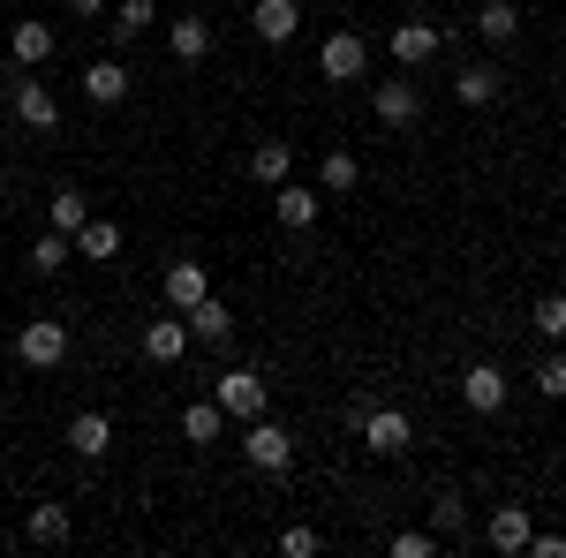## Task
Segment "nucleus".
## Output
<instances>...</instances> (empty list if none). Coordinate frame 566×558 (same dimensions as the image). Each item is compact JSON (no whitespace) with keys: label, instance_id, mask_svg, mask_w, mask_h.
I'll list each match as a JSON object with an SVG mask.
<instances>
[{"label":"nucleus","instance_id":"obj_1","mask_svg":"<svg viewBox=\"0 0 566 558\" xmlns=\"http://www.w3.org/2000/svg\"><path fill=\"white\" fill-rule=\"evenodd\" d=\"M355 438H363V453H378V461H400V453L416 445V423H408L400 408H378V400H355Z\"/></svg>","mask_w":566,"mask_h":558},{"label":"nucleus","instance_id":"obj_2","mask_svg":"<svg viewBox=\"0 0 566 558\" xmlns=\"http://www.w3.org/2000/svg\"><path fill=\"white\" fill-rule=\"evenodd\" d=\"M15 362H23V370H61V362H69V325H61V317H31V325L15 333Z\"/></svg>","mask_w":566,"mask_h":558},{"label":"nucleus","instance_id":"obj_3","mask_svg":"<svg viewBox=\"0 0 566 558\" xmlns=\"http://www.w3.org/2000/svg\"><path fill=\"white\" fill-rule=\"evenodd\" d=\"M212 400L227 408V423H258L272 392H264V378L250 370V362H242V370H219V378H212Z\"/></svg>","mask_w":566,"mask_h":558},{"label":"nucleus","instance_id":"obj_4","mask_svg":"<svg viewBox=\"0 0 566 558\" xmlns=\"http://www.w3.org/2000/svg\"><path fill=\"white\" fill-rule=\"evenodd\" d=\"M242 461L264 468V475H287L295 468V438L272 423V415H258V423H242Z\"/></svg>","mask_w":566,"mask_h":558},{"label":"nucleus","instance_id":"obj_5","mask_svg":"<svg viewBox=\"0 0 566 558\" xmlns=\"http://www.w3.org/2000/svg\"><path fill=\"white\" fill-rule=\"evenodd\" d=\"M317 69H325V84H363L370 76V39L363 31H333L317 45Z\"/></svg>","mask_w":566,"mask_h":558},{"label":"nucleus","instance_id":"obj_6","mask_svg":"<svg viewBox=\"0 0 566 558\" xmlns=\"http://www.w3.org/2000/svg\"><path fill=\"white\" fill-rule=\"evenodd\" d=\"M370 114H378L386 129H416V122H423V84H416V69L392 76V84H370Z\"/></svg>","mask_w":566,"mask_h":558},{"label":"nucleus","instance_id":"obj_7","mask_svg":"<svg viewBox=\"0 0 566 558\" xmlns=\"http://www.w3.org/2000/svg\"><path fill=\"white\" fill-rule=\"evenodd\" d=\"M8 106H15V122H23V129H39V136H53V129H61V98H53L45 84H31V76H15Z\"/></svg>","mask_w":566,"mask_h":558},{"label":"nucleus","instance_id":"obj_8","mask_svg":"<svg viewBox=\"0 0 566 558\" xmlns=\"http://www.w3.org/2000/svg\"><path fill=\"white\" fill-rule=\"evenodd\" d=\"M61 445H69L76 461H106V453H114V415H98V408H84V415H69V430H61Z\"/></svg>","mask_w":566,"mask_h":558},{"label":"nucleus","instance_id":"obj_9","mask_svg":"<svg viewBox=\"0 0 566 558\" xmlns=\"http://www.w3.org/2000/svg\"><path fill=\"white\" fill-rule=\"evenodd\" d=\"M528 536H536V520H528V506H491V520H483V544L499 558H522Z\"/></svg>","mask_w":566,"mask_h":558},{"label":"nucleus","instance_id":"obj_10","mask_svg":"<svg viewBox=\"0 0 566 558\" xmlns=\"http://www.w3.org/2000/svg\"><path fill=\"white\" fill-rule=\"evenodd\" d=\"M317 212H325V204H317V189H303L295 173H287L280 189H272V219H280L287 234H303V227H317Z\"/></svg>","mask_w":566,"mask_h":558},{"label":"nucleus","instance_id":"obj_11","mask_svg":"<svg viewBox=\"0 0 566 558\" xmlns=\"http://www.w3.org/2000/svg\"><path fill=\"white\" fill-rule=\"evenodd\" d=\"M181 355H189V317H181V309L151 317V325H144V362H181Z\"/></svg>","mask_w":566,"mask_h":558},{"label":"nucleus","instance_id":"obj_12","mask_svg":"<svg viewBox=\"0 0 566 558\" xmlns=\"http://www.w3.org/2000/svg\"><path fill=\"white\" fill-rule=\"evenodd\" d=\"M506 370H499V362H469V378H461V400H469V408H476V415H499V408H506Z\"/></svg>","mask_w":566,"mask_h":558},{"label":"nucleus","instance_id":"obj_13","mask_svg":"<svg viewBox=\"0 0 566 558\" xmlns=\"http://www.w3.org/2000/svg\"><path fill=\"white\" fill-rule=\"evenodd\" d=\"M250 31H258L264 45H287L303 31V8H295V0H250Z\"/></svg>","mask_w":566,"mask_h":558},{"label":"nucleus","instance_id":"obj_14","mask_svg":"<svg viewBox=\"0 0 566 558\" xmlns=\"http://www.w3.org/2000/svg\"><path fill=\"white\" fill-rule=\"evenodd\" d=\"M159 287H167V309H197V302L212 295V272H205L197 257H181V264H167V280H159Z\"/></svg>","mask_w":566,"mask_h":558},{"label":"nucleus","instance_id":"obj_15","mask_svg":"<svg viewBox=\"0 0 566 558\" xmlns=\"http://www.w3.org/2000/svg\"><path fill=\"white\" fill-rule=\"evenodd\" d=\"M167 53H175L181 69L212 61V23H205V15H181V23H167Z\"/></svg>","mask_w":566,"mask_h":558},{"label":"nucleus","instance_id":"obj_16","mask_svg":"<svg viewBox=\"0 0 566 558\" xmlns=\"http://www.w3.org/2000/svg\"><path fill=\"white\" fill-rule=\"evenodd\" d=\"M181 317H189V340H205V347H227V340H234V309H227L219 295H205L197 309H181Z\"/></svg>","mask_w":566,"mask_h":558},{"label":"nucleus","instance_id":"obj_17","mask_svg":"<svg viewBox=\"0 0 566 558\" xmlns=\"http://www.w3.org/2000/svg\"><path fill=\"white\" fill-rule=\"evenodd\" d=\"M8 53H15V69H39V61L61 53V31H53V23H15V31H8Z\"/></svg>","mask_w":566,"mask_h":558},{"label":"nucleus","instance_id":"obj_18","mask_svg":"<svg viewBox=\"0 0 566 558\" xmlns=\"http://www.w3.org/2000/svg\"><path fill=\"white\" fill-rule=\"evenodd\" d=\"M129 84H136V76L122 69V61H91V69H84V98H91V106H122Z\"/></svg>","mask_w":566,"mask_h":558},{"label":"nucleus","instance_id":"obj_19","mask_svg":"<svg viewBox=\"0 0 566 558\" xmlns=\"http://www.w3.org/2000/svg\"><path fill=\"white\" fill-rule=\"evenodd\" d=\"M295 173V144H280V136H264V144H250V181H264V189H280Z\"/></svg>","mask_w":566,"mask_h":558},{"label":"nucleus","instance_id":"obj_20","mask_svg":"<svg viewBox=\"0 0 566 558\" xmlns=\"http://www.w3.org/2000/svg\"><path fill=\"white\" fill-rule=\"evenodd\" d=\"M392 61H400V69H423V61H431L438 53V23H392Z\"/></svg>","mask_w":566,"mask_h":558},{"label":"nucleus","instance_id":"obj_21","mask_svg":"<svg viewBox=\"0 0 566 558\" xmlns=\"http://www.w3.org/2000/svg\"><path fill=\"white\" fill-rule=\"evenodd\" d=\"M499 91H506V76H499L491 61H469V69L453 76V98H461V106H499Z\"/></svg>","mask_w":566,"mask_h":558},{"label":"nucleus","instance_id":"obj_22","mask_svg":"<svg viewBox=\"0 0 566 558\" xmlns=\"http://www.w3.org/2000/svg\"><path fill=\"white\" fill-rule=\"evenodd\" d=\"M76 257H84V264H106V257H122V227H114V219H98V212H91L84 227H76Z\"/></svg>","mask_w":566,"mask_h":558},{"label":"nucleus","instance_id":"obj_23","mask_svg":"<svg viewBox=\"0 0 566 558\" xmlns=\"http://www.w3.org/2000/svg\"><path fill=\"white\" fill-rule=\"evenodd\" d=\"M219 430H227V408H219V400H189V408H181V438H189V445H219Z\"/></svg>","mask_w":566,"mask_h":558},{"label":"nucleus","instance_id":"obj_24","mask_svg":"<svg viewBox=\"0 0 566 558\" xmlns=\"http://www.w3.org/2000/svg\"><path fill=\"white\" fill-rule=\"evenodd\" d=\"M514 31H522V8H514V0H483L476 8V39L483 45H506Z\"/></svg>","mask_w":566,"mask_h":558},{"label":"nucleus","instance_id":"obj_25","mask_svg":"<svg viewBox=\"0 0 566 558\" xmlns=\"http://www.w3.org/2000/svg\"><path fill=\"white\" fill-rule=\"evenodd\" d=\"M84 219H91L84 189H53V204H45V227H53V234H69V242H76V227H84Z\"/></svg>","mask_w":566,"mask_h":558},{"label":"nucleus","instance_id":"obj_26","mask_svg":"<svg viewBox=\"0 0 566 558\" xmlns=\"http://www.w3.org/2000/svg\"><path fill=\"white\" fill-rule=\"evenodd\" d=\"M317 181H325V197H355V189H363V159H355V151H325Z\"/></svg>","mask_w":566,"mask_h":558},{"label":"nucleus","instance_id":"obj_27","mask_svg":"<svg viewBox=\"0 0 566 558\" xmlns=\"http://www.w3.org/2000/svg\"><path fill=\"white\" fill-rule=\"evenodd\" d=\"M69 528H76L69 506H31V514H23V536H31V544H69Z\"/></svg>","mask_w":566,"mask_h":558},{"label":"nucleus","instance_id":"obj_28","mask_svg":"<svg viewBox=\"0 0 566 558\" xmlns=\"http://www.w3.org/2000/svg\"><path fill=\"white\" fill-rule=\"evenodd\" d=\"M431 528H438V544H446V536H469V498H461V491H438L431 498Z\"/></svg>","mask_w":566,"mask_h":558},{"label":"nucleus","instance_id":"obj_29","mask_svg":"<svg viewBox=\"0 0 566 558\" xmlns=\"http://www.w3.org/2000/svg\"><path fill=\"white\" fill-rule=\"evenodd\" d=\"M69 257H76V242H69V234H53V227H45L39 242H31V272H39V280H53V272H61Z\"/></svg>","mask_w":566,"mask_h":558},{"label":"nucleus","instance_id":"obj_30","mask_svg":"<svg viewBox=\"0 0 566 558\" xmlns=\"http://www.w3.org/2000/svg\"><path fill=\"white\" fill-rule=\"evenodd\" d=\"M151 23H159V8H151V0H122V8H114V23H106V31H114V39L129 45V39H144V31H151Z\"/></svg>","mask_w":566,"mask_h":558},{"label":"nucleus","instance_id":"obj_31","mask_svg":"<svg viewBox=\"0 0 566 558\" xmlns=\"http://www.w3.org/2000/svg\"><path fill=\"white\" fill-rule=\"evenodd\" d=\"M386 551H392V558H431V551H438V528H400Z\"/></svg>","mask_w":566,"mask_h":558},{"label":"nucleus","instance_id":"obj_32","mask_svg":"<svg viewBox=\"0 0 566 558\" xmlns=\"http://www.w3.org/2000/svg\"><path fill=\"white\" fill-rule=\"evenodd\" d=\"M536 333L544 340H566V295H536Z\"/></svg>","mask_w":566,"mask_h":558},{"label":"nucleus","instance_id":"obj_33","mask_svg":"<svg viewBox=\"0 0 566 558\" xmlns=\"http://www.w3.org/2000/svg\"><path fill=\"white\" fill-rule=\"evenodd\" d=\"M280 551H287V558H310V551H325V536H317L310 520H295V528H280Z\"/></svg>","mask_w":566,"mask_h":558},{"label":"nucleus","instance_id":"obj_34","mask_svg":"<svg viewBox=\"0 0 566 558\" xmlns=\"http://www.w3.org/2000/svg\"><path fill=\"white\" fill-rule=\"evenodd\" d=\"M536 392H544V400H566V355H544V362H536Z\"/></svg>","mask_w":566,"mask_h":558},{"label":"nucleus","instance_id":"obj_35","mask_svg":"<svg viewBox=\"0 0 566 558\" xmlns=\"http://www.w3.org/2000/svg\"><path fill=\"white\" fill-rule=\"evenodd\" d=\"M528 558H566V536L559 528H536V536H528Z\"/></svg>","mask_w":566,"mask_h":558},{"label":"nucleus","instance_id":"obj_36","mask_svg":"<svg viewBox=\"0 0 566 558\" xmlns=\"http://www.w3.org/2000/svg\"><path fill=\"white\" fill-rule=\"evenodd\" d=\"M69 15H76V23H98V15H106V0H69Z\"/></svg>","mask_w":566,"mask_h":558},{"label":"nucleus","instance_id":"obj_37","mask_svg":"<svg viewBox=\"0 0 566 558\" xmlns=\"http://www.w3.org/2000/svg\"><path fill=\"white\" fill-rule=\"evenodd\" d=\"M0 212H8V181H0Z\"/></svg>","mask_w":566,"mask_h":558}]
</instances>
